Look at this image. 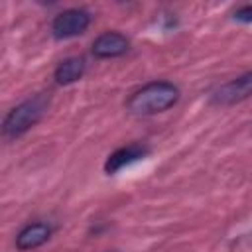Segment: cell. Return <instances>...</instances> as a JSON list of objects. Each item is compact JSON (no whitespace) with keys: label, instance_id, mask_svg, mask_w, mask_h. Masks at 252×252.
Instances as JSON below:
<instances>
[{"label":"cell","instance_id":"4","mask_svg":"<svg viewBox=\"0 0 252 252\" xmlns=\"http://www.w3.org/2000/svg\"><path fill=\"white\" fill-rule=\"evenodd\" d=\"M248 96H252V71H246V73L226 81L217 91H213L211 102L219 104V106H230V104L246 100Z\"/></svg>","mask_w":252,"mask_h":252},{"label":"cell","instance_id":"7","mask_svg":"<svg viewBox=\"0 0 252 252\" xmlns=\"http://www.w3.org/2000/svg\"><path fill=\"white\" fill-rule=\"evenodd\" d=\"M51 236V228L45 222H30L16 234V248L26 252L45 244Z\"/></svg>","mask_w":252,"mask_h":252},{"label":"cell","instance_id":"9","mask_svg":"<svg viewBox=\"0 0 252 252\" xmlns=\"http://www.w3.org/2000/svg\"><path fill=\"white\" fill-rule=\"evenodd\" d=\"M232 18L236 22H242V24H250L252 22V4H244L240 8H236L232 12Z\"/></svg>","mask_w":252,"mask_h":252},{"label":"cell","instance_id":"3","mask_svg":"<svg viewBox=\"0 0 252 252\" xmlns=\"http://www.w3.org/2000/svg\"><path fill=\"white\" fill-rule=\"evenodd\" d=\"M91 26V14L83 8H67L59 12L51 22V33L55 39H69L81 35Z\"/></svg>","mask_w":252,"mask_h":252},{"label":"cell","instance_id":"1","mask_svg":"<svg viewBox=\"0 0 252 252\" xmlns=\"http://www.w3.org/2000/svg\"><path fill=\"white\" fill-rule=\"evenodd\" d=\"M179 100V89L169 81H152L134 91L126 100V110L136 116H152L171 108Z\"/></svg>","mask_w":252,"mask_h":252},{"label":"cell","instance_id":"5","mask_svg":"<svg viewBox=\"0 0 252 252\" xmlns=\"http://www.w3.org/2000/svg\"><path fill=\"white\" fill-rule=\"evenodd\" d=\"M93 55L98 59L120 57L130 49V39L120 32H104L93 41Z\"/></svg>","mask_w":252,"mask_h":252},{"label":"cell","instance_id":"6","mask_svg":"<svg viewBox=\"0 0 252 252\" xmlns=\"http://www.w3.org/2000/svg\"><path fill=\"white\" fill-rule=\"evenodd\" d=\"M148 154H150V148L144 146V144H130V146L118 148V150H114V152L106 158V161H104V171L112 175V173L120 171L122 167L130 165V163H134V161L144 159Z\"/></svg>","mask_w":252,"mask_h":252},{"label":"cell","instance_id":"8","mask_svg":"<svg viewBox=\"0 0 252 252\" xmlns=\"http://www.w3.org/2000/svg\"><path fill=\"white\" fill-rule=\"evenodd\" d=\"M85 67H87V63L83 57H67L55 67L53 79L57 85H71L83 77Z\"/></svg>","mask_w":252,"mask_h":252},{"label":"cell","instance_id":"2","mask_svg":"<svg viewBox=\"0 0 252 252\" xmlns=\"http://www.w3.org/2000/svg\"><path fill=\"white\" fill-rule=\"evenodd\" d=\"M47 106H49V96L45 94H33L32 98L20 102L6 114L2 122L4 134L8 138L22 136L24 132H28L33 124H37L43 118V114L47 112Z\"/></svg>","mask_w":252,"mask_h":252}]
</instances>
